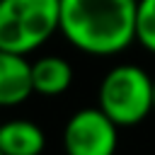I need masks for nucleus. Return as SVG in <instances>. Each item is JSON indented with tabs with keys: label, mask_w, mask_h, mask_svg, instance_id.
Wrapping results in <instances>:
<instances>
[{
	"label": "nucleus",
	"mask_w": 155,
	"mask_h": 155,
	"mask_svg": "<svg viewBox=\"0 0 155 155\" xmlns=\"http://www.w3.org/2000/svg\"><path fill=\"white\" fill-rule=\"evenodd\" d=\"M97 104L119 128L136 126L155 111V80L140 65L121 63L102 78Z\"/></svg>",
	"instance_id": "nucleus-2"
},
{
	"label": "nucleus",
	"mask_w": 155,
	"mask_h": 155,
	"mask_svg": "<svg viewBox=\"0 0 155 155\" xmlns=\"http://www.w3.org/2000/svg\"><path fill=\"white\" fill-rule=\"evenodd\" d=\"M31 82L34 94L58 97L73 85V65L63 56H41L31 63Z\"/></svg>",
	"instance_id": "nucleus-7"
},
{
	"label": "nucleus",
	"mask_w": 155,
	"mask_h": 155,
	"mask_svg": "<svg viewBox=\"0 0 155 155\" xmlns=\"http://www.w3.org/2000/svg\"><path fill=\"white\" fill-rule=\"evenodd\" d=\"M136 41L155 56V0H138L136 12Z\"/></svg>",
	"instance_id": "nucleus-8"
},
{
	"label": "nucleus",
	"mask_w": 155,
	"mask_h": 155,
	"mask_svg": "<svg viewBox=\"0 0 155 155\" xmlns=\"http://www.w3.org/2000/svg\"><path fill=\"white\" fill-rule=\"evenodd\" d=\"M34 94L31 63L22 53L0 48V107H17Z\"/></svg>",
	"instance_id": "nucleus-5"
},
{
	"label": "nucleus",
	"mask_w": 155,
	"mask_h": 155,
	"mask_svg": "<svg viewBox=\"0 0 155 155\" xmlns=\"http://www.w3.org/2000/svg\"><path fill=\"white\" fill-rule=\"evenodd\" d=\"M116 148H119V126L99 107L78 109L65 121L63 128L65 155H116Z\"/></svg>",
	"instance_id": "nucleus-4"
},
{
	"label": "nucleus",
	"mask_w": 155,
	"mask_h": 155,
	"mask_svg": "<svg viewBox=\"0 0 155 155\" xmlns=\"http://www.w3.org/2000/svg\"><path fill=\"white\" fill-rule=\"evenodd\" d=\"M0 155H2V150H0Z\"/></svg>",
	"instance_id": "nucleus-9"
},
{
	"label": "nucleus",
	"mask_w": 155,
	"mask_h": 155,
	"mask_svg": "<svg viewBox=\"0 0 155 155\" xmlns=\"http://www.w3.org/2000/svg\"><path fill=\"white\" fill-rule=\"evenodd\" d=\"M2 155H41L46 150V133L36 121L10 119L0 124Z\"/></svg>",
	"instance_id": "nucleus-6"
},
{
	"label": "nucleus",
	"mask_w": 155,
	"mask_h": 155,
	"mask_svg": "<svg viewBox=\"0 0 155 155\" xmlns=\"http://www.w3.org/2000/svg\"><path fill=\"white\" fill-rule=\"evenodd\" d=\"M138 0H61V34L87 56H116L136 41Z\"/></svg>",
	"instance_id": "nucleus-1"
},
{
	"label": "nucleus",
	"mask_w": 155,
	"mask_h": 155,
	"mask_svg": "<svg viewBox=\"0 0 155 155\" xmlns=\"http://www.w3.org/2000/svg\"><path fill=\"white\" fill-rule=\"evenodd\" d=\"M61 31V0H0V48L31 53Z\"/></svg>",
	"instance_id": "nucleus-3"
}]
</instances>
